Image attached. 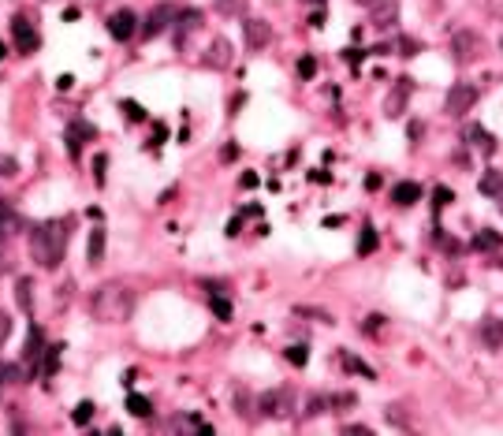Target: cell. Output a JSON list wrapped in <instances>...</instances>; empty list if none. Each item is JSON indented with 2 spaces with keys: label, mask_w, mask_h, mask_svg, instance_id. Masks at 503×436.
<instances>
[{
  "label": "cell",
  "mask_w": 503,
  "mask_h": 436,
  "mask_svg": "<svg viewBox=\"0 0 503 436\" xmlns=\"http://www.w3.org/2000/svg\"><path fill=\"white\" fill-rule=\"evenodd\" d=\"M68 239H71V220L60 217V220H41L30 228V257L41 265V269H56L68 254Z\"/></svg>",
  "instance_id": "obj_1"
},
{
  "label": "cell",
  "mask_w": 503,
  "mask_h": 436,
  "mask_svg": "<svg viewBox=\"0 0 503 436\" xmlns=\"http://www.w3.org/2000/svg\"><path fill=\"white\" fill-rule=\"evenodd\" d=\"M135 306H138V295L127 284H101L93 291V302H90V310L93 317L101 321V325H127V321L135 317Z\"/></svg>",
  "instance_id": "obj_2"
},
{
  "label": "cell",
  "mask_w": 503,
  "mask_h": 436,
  "mask_svg": "<svg viewBox=\"0 0 503 436\" xmlns=\"http://www.w3.org/2000/svg\"><path fill=\"white\" fill-rule=\"evenodd\" d=\"M257 410L265 417H291L295 414V392L291 388H269L265 395H257Z\"/></svg>",
  "instance_id": "obj_3"
},
{
  "label": "cell",
  "mask_w": 503,
  "mask_h": 436,
  "mask_svg": "<svg viewBox=\"0 0 503 436\" xmlns=\"http://www.w3.org/2000/svg\"><path fill=\"white\" fill-rule=\"evenodd\" d=\"M45 332L38 328V325H30V332H26V343H23V354H19V362H23V369H26V377L30 373H38L41 369V358H45Z\"/></svg>",
  "instance_id": "obj_4"
},
{
  "label": "cell",
  "mask_w": 503,
  "mask_h": 436,
  "mask_svg": "<svg viewBox=\"0 0 503 436\" xmlns=\"http://www.w3.org/2000/svg\"><path fill=\"white\" fill-rule=\"evenodd\" d=\"M477 105V86H470V83H455V86H451L447 90V101H444V112H447V116H466V112L470 108H474Z\"/></svg>",
  "instance_id": "obj_5"
},
{
  "label": "cell",
  "mask_w": 503,
  "mask_h": 436,
  "mask_svg": "<svg viewBox=\"0 0 503 436\" xmlns=\"http://www.w3.org/2000/svg\"><path fill=\"white\" fill-rule=\"evenodd\" d=\"M175 15H180V8H175V4H157L150 15H145V23L138 26V30H142V38H145V41H153L157 34H165V30L175 23Z\"/></svg>",
  "instance_id": "obj_6"
},
{
  "label": "cell",
  "mask_w": 503,
  "mask_h": 436,
  "mask_svg": "<svg viewBox=\"0 0 503 436\" xmlns=\"http://www.w3.org/2000/svg\"><path fill=\"white\" fill-rule=\"evenodd\" d=\"M410 93H414V78H395L392 90H388V97H384V116L388 120H399L403 112H407Z\"/></svg>",
  "instance_id": "obj_7"
},
{
  "label": "cell",
  "mask_w": 503,
  "mask_h": 436,
  "mask_svg": "<svg viewBox=\"0 0 503 436\" xmlns=\"http://www.w3.org/2000/svg\"><path fill=\"white\" fill-rule=\"evenodd\" d=\"M11 38H15L19 53H38V45H41V34L34 30V23H30L26 15H15L11 19Z\"/></svg>",
  "instance_id": "obj_8"
},
{
  "label": "cell",
  "mask_w": 503,
  "mask_h": 436,
  "mask_svg": "<svg viewBox=\"0 0 503 436\" xmlns=\"http://www.w3.org/2000/svg\"><path fill=\"white\" fill-rule=\"evenodd\" d=\"M135 30H138V15L131 8H120L116 15H108V34L116 41H131Z\"/></svg>",
  "instance_id": "obj_9"
},
{
  "label": "cell",
  "mask_w": 503,
  "mask_h": 436,
  "mask_svg": "<svg viewBox=\"0 0 503 436\" xmlns=\"http://www.w3.org/2000/svg\"><path fill=\"white\" fill-rule=\"evenodd\" d=\"M93 135H97V131H93V123H86V120L68 123V135H63V142H68V157H71V160L83 157V142L93 138Z\"/></svg>",
  "instance_id": "obj_10"
},
{
  "label": "cell",
  "mask_w": 503,
  "mask_h": 436,
  "mask_svg": "<svg viewBox=\"0 0 503 436\" xmlns=\"http://www.w3.org/2000/svg\"><path fill=\"white\" fill-rule=\"evenodd\" d=\"M198 26H202V11H180V15H175V23H172V30H175V48H187Z\"/></svg>",
  "instance_id": "obj_11"
},
{
  "label": "cell",
  "mask_w": 503,
  "mask_h": 436,
  "mask_svg": "<svg viewBox=\"0 0 503 436\" xmlns=\"http://www.w3.org/2000/svg\"><path fill=\"white\" fill-rule=\"evenodd\" d=\"M228 63H232V41H228V38H213L209 53L202 56V68H209V71H224Z\"/></svg>",
  "instance_id": "obj_12"
},
{
  "label": "cell",
  "mask_w": 503,
  "mask_h": 436,
  "mask_svg": "<svg viewBox=\"0 0 503 436\" xmlns=\"http://www.w3.org/2000/svg\"><path fill=\"white\" fill-rule=\"evenodd\" d=\"M481 48V38L474 34V30H459L455 38H451V53H455V63H470L477 56Z\"/></svg>",
  "instance_id": "obj_13"
},
{
  "label": "cell",
  "mask_w": 503,
  "mask_h": 436,
  "mask_svg": "<svg viewBox=\"0 0 503 436\" xmlns=\"http://www.w3.org/2000/svg\"><path fill=\"white\" fill-rule=\"evenodd\" d=\"M242 34H247V45L254 48V53H261V48L272 41V26L265 19H247L242 23Z\"/></svg>",
  "instance_id": "obj_14"
},
{
  "label": "cell",
  "mask_w": 503,
  "mask_h": 436,
  "mask_svg": "<svg viewBox=\"0 0 503 436\" xmlns=\"http://www.w3.org/2000/svg\"><path fill=\"white\" fill-rule=\"evenodd\" d=\"M462 138H466L470 145H477V153H484V157H492V153H496V138L484 131V127H477V123H474V127H466V135H462Z\"/></svg>",
  "instance_id": "obj_15"
},
{
  "label": "cell",
  "mask_w": 503,
  "mask_h": 436,
  "mask_svg": "<svg viewBox=\"0 0 503 436\" xmlns=\"http://www.w3.org/2000/svg\"><path fill=\"white\" fill-rule=\"evenodd\" d=\"M395 19H399L395 0H377V4H373V26L388 30V26H395Z\"/></svg>",
  "instance_id": "obj_16"
},
{
  "label": "cell",
  "mask_w": 503,
  "mask_h": 436,
  "mask_svg": "<svg viewBox=\"0 0 503 436\" xmlns=\"http://www.w3.org/2000/svg\"><path fill=\"white\" fill-rule=\"evenodd\" d=\"M481 339H484L489 351H499L503 347V321L499 317H484L481 321Z\"/></svg>",
  "instance_id": "obj_17"
},
{
  "label": "cell",
  "mask_w": 503,
  "mask_h": 436,
  "mask_svg": "<svg viewBox=\"0 0 503 436\" xmlns=\"http://www.w3.org/2000/svg\"><path fill=\"white\" fill-rule=\"evenodd\" d=\"M19 228H23V220L11 213L4 198H0V246H8V239H11L15 232H19Z\"/></svg>",
  "instance_id": "obj_18"
},
{
  "label": "cell",
  "mask_w": 503,
  "mask_h": 436,
  "mask_svg": "<svg viewBox=\"0 0 503 436\" xmlns=\"http://www.w3.org/2000/svg\"><path fill=\"white\" fill-rule=\"evenodd\" d=\"M421 198V187L414 183V180H407V183H395L392 187V202L395 205H403V209H407V205H414Z\"/></svg>",
  "instance_id": "obj_19"
},
{
  "label": "cell",
  "mask_w": 503,
  "mask_h": 436,
  "mask_svg": "<svg viewBox=\"0 0 503 436\" xmlns=\"http://www.w3.org/2000/svg\"><path fill=\"white\" fill-rule=\"evenodd\" d=\"M15 302H19V310H34V280L30 276H19L15 280Z\"/></svg>",
  "instance_id": "obj_20"
},
{
  "label": "cell",
  "mask_w": 503,
  "mask_h": 436,
  "mask_svg": "<svg viewBox=\"0 0 503 436\" xmlns=\"http://www.w3.org/2000/svg\"><path fill=\"white\" fill-rule=\"evenodd\" d=\"M477 190L481 194H489V198H499L503 194V172H496V168H489L481 175V183H477Z\"/></svg>",
  "instance_id": "obj_21"
},
{
  "label": "cell",
  "mask_w": 503,
  "mask_h": 436,
  "mask_svg": "<svg viewBox=\"0 0 503 436\" xmlns=\"http://www.w3.org/2000/svg\"><path fill=\"white\" fill-rule=\"evenodd\" d=\"M101 257H105V228H93L90 232V254H86V261L90 265H101Z\"/></svg>",
  "instance_id": "obj_22"
},
{
  "label": "cell",
  "mask_w": 503,
  "mask_h": 436,
  "mask_svg": "<svg viewBox=\"0 0 503 436\" xmlns=\"http://www.w3.org/2000/svg\"><path fill=\"white\" fill-rule=\"evenodd\" d=\"M60 343L56 347H45V358H41V377L48 380V377H56V369H60Z\"/></svg>",
  "instance_id": "obj_23"
},
{
  "label": "cell",
  "mask_w": 503,
  "mask_h": 436,
  "mask_svg": "<svg viewBox=\"0 0 503 436\" xmlns=\"http://www.w3.org/2000/svg\"><path fill=\"white\" fill-rule=\"evenodd\" d=\"M499 242H503V235H499V232H489V228H484V232H477V235H474V242H470V246H474V250H496Z\"/></svg>",
  "instance_id": "obj_24"
},
{
  "label": "cell",
  "mask_w": 503,
  "mask_h": 436,
  "mask_svg": "<svg viewBox=\"0 0 503 436\" xmlns=\"http://www.w3.org/2000/svg\"><path fill=\"white\" fill-rule=\"evenodd\" d=\"M377 246H380L377 228H373V224H365V228H362V239H358V254H362V257H369V254L377 250Z\"/></svg>",
  "instance_id": "obj_25"
},
{
  "label": "cell",
  "mask_w": 503,
  "mask_h": 436,
  "mask_svg": "<svg viewBox=\"0 0 503 436\" xmlns=\"http://www.w3.org/2000/svg\"><path fill=\"white\" fill-rule=\"evenodd\" d=\"M127 410H131L135 417H150V414H153V403L145 399V395H135V392H131V395H127Z\"/></svg>",
  "instance_id": "obj_26"
},
{
  "label": "cell",
  "mask_w": 503,
  "mask_h": 436,
  "mask_svg": "<svg viewBox=\"0 0 503 436\" xmlns=\"http://www.w3.org/2000/svg\"><path fill=\"white\" fill-rule=\"evenodd\" d=\"M339 362H343V365L351 369V373H362V377H369V380H373V369H369L362 358H354L351 351H343V354H339Z\"/></svg>",
  "instance_id": "obj_27"
},
{
  "label": "cell",
  "mask_w": 503,
  "mask_h": 436,
  "mask_svg": "<svg viewBox=\"0 0 503 436\" xmlns=\"http://www.w3.org/2000/svg\"><path fill=\"white\" fill-rule=\"evenodd\" d=\"M451 202H455V190H451V187H436L432 190V209H436V213H440L444 205H451Z\"/></svg>",
  "instance_id": "obj_28"
},
{
  "label": "cell",
  "mask_w": 503,
  "mask_h": 436,
  "mask_svg": "<svg viewBox=\"0 0 503 436\" xmlns=\"http://www.w3.org/2000/svg\"><path fill=\"white\" fill-rule=\"evenodd\" d=\"M217 11L232 19V15H242V11H247V0H217Z\"/></svg>",
  "instance_id": "obj_29"
},
{
  "label": "cell",
  "mask_w": 503,
  "mask_h": 436,
  "mask_svg": "<svg viewBox=\"0 0 503 436\" xmlns=\"http://www.w3.org/2000/svg\"><path fill=\"white\" fill-rule=\"evenodd\" d=\"M90 417H93V403H90V399H83V403H78V407L71 410V422H75V425H86Z\"/></svg>",
  "instance_id": "obj_30"
},
{
  "label": "cell",
  "mask_w": 503,
  "mask_h": 436,
  "mask_svg": "<svg viewBox=\"0 0 503 436\" xmlns=\"http://www.w3.org/2000/svg\"><path fill=\"white\" fill-rule=\"evenodd\" d=\"M284 358H287L291 365H299V369H302V365H306V358H310V354H306V347H302V343H291V347L284 351Z\"/></svg>",
  "instance_id": "obj_31"
},
{
  "label": "cell",
  "mask_w": 503,
  "mask_h": 436,
  "mask_svg": "<svg viewBox=\"0 0 503 436\" xmlns=\"http://www.w3.org/2000/svg\"><path fill=\"white\" fill-rule=\"evenodd\" d=\"M209 306H213V313H217L220 321H232V302H228V299L213 295V299H209Z\"/></svg>",
  "instance_id": "obj_32"
},
{
  "label": "cell",
  "mask_w": 503,
  "mask_h": 436,
  "mask_svg": "<svg viewBox=\"0 0 503 436\" xmlns=\"http://www.w3.org/2000/svg\"><path fill=\"white\" fill-rule=\"evenodd\" d=\"M105 168H108V157L97 153V157H93V183H97V187H105V180H108Z\"/></svg>",
  "instance_id": "obj_33"
},
{
  "label": "cell",
  "mask_w": 503,
  "mask_h": 436,
  "mask_svg": "<svg viewBox=\"0 0 503 436\" xmlns=\"http://www.w3.org/2000/svg\"><path fill=\"white\" fill-rule=\"evenodd\" d=\"M123 112H127V120H131V123H142L145 120V108L138 101H123Z\"/></svg>",
  "instance_id": "obj_34"
},
{
  "label": "cell",
  "mask_w": 503,
  "mask_h": 436,
  "mask_svg": "<svg viewBox=\"0 0 503 436\" xmlns=\"http://www.w3.org/2000/svg\"><path fill=\"white\" fill-rule=\"evenodd\" d=\"M19 365H0V395H4V380H19Z\"/></svg>",
  "instance_id": "obj_35"
},
{
  "label": "cell",
  "mask_w": 503,
  "mask_h": 436,
  "mask_svg": "<svg viewBox=\"0 0 503 436\" xmlns=\"http://www.w3.org/2000/svg\"><path fill=\"white\" fill-rule=\"evenodd\" d=\"M299 75H302V78H313V75H317V60H313V56H302V60H299Z\"/></svg>",
  "instance_id": "obj_36"
},
{
  "label": "cell",
  "mask_w": 503,
  "mask_h": 436,
  "mask_svg": "<svg viewBox=\"0 0 503 436\" xmlns=\"http://www.w3.org/2000/svg\"><path fill=\"white\" fill-rule=\"evenodd\" d=\"M328 403H332L328 395H313V399H310V410H306V417H313V414H321L324 407H328Z\"/></svg>",
  "instance_id": "obj_37"
},
{
  "label": "cell",
  "mask_w": 503,
  "mask_h": 436,
  "mask_svg": "<svg viewBox=\"0 0 503 436\" xmlns=\"http://www.w3.org/2000/svg\"><path fill=\"white\" fill-rule=\"evenodd\" d=\"M343 60L351 63V68H358V63L365 60V48H347V53H343Z\"/></svg>",
  "instance_id": "obj_38"
},
{
  "label": "cell",
  "mask_w": 503,
  "mask_h": 436,
  "mask_svg": "<svg viewBox=\"0 0 503 436\" xmlns=\"http://www.w3.org/2000/svg\"><path fill=\"white\" fill-rule=\"evenodd\" d=\"M8 336H11V317L0 310V347H4V339H8Z\"/></svg>",
  "instance_id": "obj_39"
},
{
  "label": "cell",
  "mask_w": 503,
  "mask_h": 436,
  "mask_svg": "<svg viewBox=\"0 0 503 436\" xmlns=\"http://www.w3.org/2000/svg\"><path fill=\"white\" fill-rule=\"evenodd\" d=\"M257 183H261V180H257V172H242V180H239V187H242V190H254Z\"/></svg>",
  "instance_id": "obj_40"
},
{
  "label": "cell",
  "mask_w": 503,
  "mask_h": 436,
  "mask_svg": "<svg viewBox=\"0 0 503 436\" xmlns=\"http://www.w3.org/2000/svg\"><path fill=\"white\" fill-rule=\"evenodd\" d=\"M239 232H242V220H239V217H232V220H228V228H224V235H228V239H235Z\"/></svg>",
  "instance_id": "obj_41"
},
{
  "label": "cell",
  "mask_w": 503,
  "mask_h": 436,
  "mask_svg": "<svg viewBox=\"0 0 503 436\" xmlns=\"http://www.w3.org/2000/svg\"><path fill=\"white\" fill-rule=\"evenodd\" d=\"M239 157V145H224V150H220V160H224V165H228V160H235Z\"/></svg>",
  "instance_id": "obj_42"
},
{
  "label": "cell",
  "mask_w": 503,
  "mask_h": 436,
  "mask_svg": "<svg viewBox=\"0 0 503 436\" xmlns=\"http://www.w3.org/2000/svg\"><path fill=\"white\" fill-rule=\"evenodd\" d=\"M388 417H392L395 425H407V414H403V407H392V410H388Z\"/></svg>",
  "instance_id": "obj_43"
},
{
  "label": "cell",
  "mask_w": 503,
  "mask_h": 436,
  "mask_svg": "<svg viewBox=\"0 0 503 436\" xmlns=\"http://www.w3.org/2000/svg\"><path fill=\"white\" fill-rule=\"evenodd\" d=\"M71 86H75L71 75H60V78H56V90H71Z\"/></svg>",
  "instance_id": "obj_44"
},
{
  "label": "cell",
  "mask_w": 503,
  "mask_h": 436,
  "mask_svg": "<svg viewBox=\"0 0 503 436\" xmlns=\"http://www.w3.org/2000/svg\"><path fill=\"white\" fill-rule=\"evenodd\" d=\"M418 48H421V45H418V41H410V38H407V41H403V56H414V53H418Z\"/></svg>",
  "instance_id": "obj_45"
},
{
  "label": "cell",
  "mask_w": 503,
  "mask_h": 436,
  "mask_svg": "<svg viewBox=\"0 0 503 436\" xmlns=\"http://www.w3.org/2000/svg\"><path fill=\"white\" fill-rule=\"evenodd\" d=\"M343 432H347V436H354V432H358V436H369L365 425H343Z\"/></svg>",
  "instance_id": "obj_46"
},
{
  "label": "cell",
  "mask_w": 503,
  "mask_h": 436,
  "mask_svg": "<svg viewBox=\"0 0 503 436\" xmlns=\"http://www.w3.org/2000/svg\"><path fill=\"white\" fill-rule=\"evenodd\" d=\"M365 187H369V190H380V175H377V172H373V175H369V180H365Z\"/></svg>",
  "instance_id": "obj_47"
},
{
  "label": "cell",
  "mask_w": 503,
  "mask_h": 436,
  "mask_svg": "<svg viewBox=\"0 0 503 436\" xmlns=\"http://www.w3.org/2000/svg\"><path fill=\"white\" fill-rule=\"evenodd\" d=\"M310 26H324V11H313L310 15Z\"/></svg>",
  "instance_id": "obj_48"
},
{
  "label": "cell",
  "mask_w": 503,
  "mask_h": 436,
  "mask_svg": "<svg viewBox=\"0 0 503 436\" xmlns=\"http://www.w3.org/2000/svg\"><path fill=\"white\" fill-rule=\"evenodd\" d=\"M4 56H8V45H4V41H0V60H4Z\"/></svg>",
  "instance_id": "obj_49"
},
{
  "label": "cell",
  "mask_w": 503,
  "mask_h": 436,
  "mask_svg": "<svg viewBox=\"0 0 503 436\" xmlns=\"http://www.w3.org/2000/svg\"><path fill=\"white\" fill-rule=\"evenodd\" d=\"M306 4H321V8H324V0H306Z\"/></svg>",
  "instance_id": "obj_50"
},
{
  "label": "cell",
  "mask_w": 503,
  "mask_h": 436,
  "mask_svg": "<svg viewBox=\"0 0 503 436\" xmlns=\"http://www.w3.org/2000/svg\"><path fill=\"white\" fill-rule=\"evenodd\" d=\"M499 209H503V194H499Z\"/></svg>",
  "instance_id": "obj_51"
}]
</instances>
